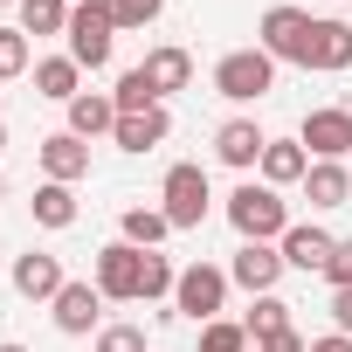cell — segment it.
<instances>
[{
  "mask_svg": "<svg viewBox=\"0 0 352 352\" xmlns=\"http://www.w3.org/2000/svg\"><path fill=\"white\" fill-rule=\"evenodd\" d=\"M228 221H235L242 242H283L290 208H283V194H276L270 180H242V187L228 194Z\"/></svg>",
  "mask_w": 352,
  "mask_h": 352,
  "instance_id": "6da1fadb",
  "label": "cell"
},
{
  "mask_svg": "<svg viewBox=\"0 0 352 352\" xmlns=\"http://www.w3.org/2000/svg\"><path fill=\"white\" fill-rule=\"evenodd\" d=\"M214 90H221L228 104L270 97V90H276V56H263V49H228V56L214 63Z\"/></svg>",
  "mask_w": 352,
  "mask_h": 352,
  "instance_id": "7a4b0ae2",
  "label": "cell"
},
{
  "mask_svg": "<svg viewBox=\"0 0 352 352\" xmlns=\"http://www.w3.org/2000/svg\"><path fill=\"white\" fill-rule=\"evenodd\" d=\"M111 42H118L111 0H83V8H69V63L76 69H104L111 63Z\"/></svg>",
  "mask_w": 352,
  "mask_h": 352,
  "instance_id": "3957f363",
  "label": "cell"
},
{
  "mask_svg": "<svg viewBox=\"0 0 352 352\" xmlns=\"http://www.w3.org/2000/svg\"><path fill=\"white\" fill-rule=\"evenodd\" d=\"M221 304H228V270H214V263L180 270V283H173V311H180V318L214 324V318H221Z\"/></svg>",
  "mask_w": 352,
  "mask_h": 352,
  "instance_id": "277c9868",
  "label": "cell"
},
{
  "mask_svg": "<svg viewBox=\"0 0 352 352\" xmlns=\"http://www.w3.org/2000/svg\"><path fill=\"white\" fill-rule=\"evenodd\" d=\"M159 201H166V221H173V228H201V221H208V201H214V194H208V173H201V166H173L166 187H159Z\"/></svg>",
  "mask_w": 352,
  "mask_h": 352,
  "instance_id": "5b68a950",
  "label": "cell"
},
{
  "mask_svg": "<svg viewBox=\"0 0 352 352\" xmlns=\"http://www.w3.org/2000/svg\"><path fill=\"white\" fill-rule=\"evenodd\" d=\"M297 69H352V28L345 21H304V42H297Z\"/></svg>",
  "mask_w": 352,
  "mask_h": 352,
  "instance_id": "8992f818",
  "label": "cell"
},
{
  "mask_svg": "<svg viewBox=\"0 0 352 352\" xmlns=\"http://www.w3.org/2000/svg\"><path fill=\"white\" fill-rule=\"evenodd\" d=\"M138 283H145V249H131V242L97 249V290H104V297L138 304Z\"/></svg>",
  "mask_w": 352,
  "mask_h": 352,
  "instance_id": "52a82bcc",
  "label": "cell"
},
{
  "mask_svg": "<svg viewBox=\"0 0 352 352\" xmlns=\"http://www.w3.org/2000/svg\"><path fill=\"white\" fill-rule=\"evenodd\" d=\"M297 145H304L311 159H345V152H352V111H345V104L311 111V118L297 124Z\"/></svg>",
  "mask_w": 352,
  "mask_h": 352,
  "instance_id": "ba28073f",
  "label": "cell"
},
{
  "mask_svg": "<svg viewBox=\"0 0 352 352\" xmlns=\"http://www.w3.org/2000/svg\"><path fill=\"white\" fill-rule=\"evenodd\" d=\"M283 270H290V263H283V249H276V242H242V249H235V263H228V283H242L249 297H270Z\"/></svg>",
  "mask_w": 352,
  "mask_h": 352,
  "instance_id": "9c48e42d",
  "label": "cell"
},
{
  "mask_svg": "<svg viewBox=\"0 0 352 352\" xmlns=\"http://www.w3.org/2000/svg\"><path fill=\"white\" fill-rule=\"evenodd\" d=\"M63 283H69V276H63V263H56L49 249L14 256V290H21L28 304H56V297H63Z\"/></svg>",
  "mask_w": 352,
  "mask_h": 352,
  "instance_id": "30bf717a",
  "label": "cell"
},
{
  "mask_svg": "<svg viewBox=\"0 0 352 352\" xmlns=\"http://www.w3.org/2000/svg\"><path fill=\"white\" fill-rule=\"evenodd\" d=\"M263 145H270V138H263V124H256V118H228V124L214 131V159H221V166H235V173L263 166Z\"/></svg>",
  "mask_w": 352,
  "mask_h": 352,
  "instance_id": "8fae6325",
  "label": "cell"
},
{
  "mask_svg": "<svg viewBox=\"0 0 352 352\" xmlns=\"http://www.w3.org/2000/svg\"><path fill=\"white\" fill-rule=\"evenodd\" d=\"M276 249H283V263H290V270H324V263H331V249H338V235H324L318 221H290Z\"/></svg>",
  "mask_w": 352,
  "mask_h": 352,
  "instance_id": "7c38bea8",
  "label": "cell"
},
{
  "mask_svg": "<svg viewBox=\"0 0 352 352\" xmlns=\"http://www.w3.org/2000/svg\"><path fill=\"white\" fill-rule=\"evenodd\" d=\"M49 311H56V331L83 338V331H97V311H104V290H97V283H63V297H56Z\"/></svg>",
  "mask_w": 352,
  "mask_h": 352,
  "instance_id": "4fadbf2b",
  "label": "cell"
},
{
  "mask_svg": "<svg viewBox=\"0 0 352 352\" xmlns=\"http://www.w3.org/2000/svg\"><path fill=\"white\" fill-rule=\"evenodd\" d=\"M304 21H311L304 8H270V14H263V28H256V35H263L256 49H263V56H276V63H297V42H304Z\"/></svg>",
  "mask_w": 352,
  "mask_h": 352,
  "instance_id": "5bb4252c",
  "label": "cell"
},
{
  "mask_svg": "<svg viewBox=\"0 0 352 352\" xmlns=\"http://www.w3.org/2000/svg\"><path fill=\"white\" fill-rule=\"evenodd\" d=\"M42 173H49V180H63V187H76L83 173H90V145H83L76 131H56V138H42Z\"/></svg>",
  "mask_w": 352,
  "mask_h": 352,
  "instance_id": "9a60e30c",
  "label": "cell"
},
{
  "mask_svg": "<svg viewBox=\"0 0 352 352\" xmlns=\"http://www.w3.org/2000/svg\"><path fill=\"white\" fill-rule=\"evenodd\" d=\"M166 131H173V118H166V104H152V111H124L111 138L124 152H152V145H166Z\"/></svg>",
  "mask_w": 352,
  "mask_h": 352,
  "instance_id": "2e32d148",
  "label": "cell"
},
{
  "mask_svg": "<svg viewBox=\"0 0 352 352\" xmlns=\"http://www.w3.org/2000/svg\"><path fill=\"white\" fill-rule=\"evenodd\" d=\"M304 173H311V152L297 138H270L263 145V180L270 187H304Z\"/></svg>",
  "mask_w": 352,
  "mask_h": 352,
  "instance_id": "e0dca14e",
  "label": "cell"
},
{
  "mask_svg": "<svg viewBox=\"0 0 352 352\" xmlns=\"http://www.w3.org/2000/svg\"><path fill=\"white\" fill-rule=\"evenodd\" d=\"M345 194H352V173H345L338 159H311V173H304V201H311V208H345Z\"/></svg>",
  "mask_w": 352,
  "mask_h": 352,
  "instance_id": "ac0fdd59",
  "label": "cell"
},
{
  "mask_svg": "<svg viewBox=\"0 0 352 352\" xmlns=\"http://www.w3.org/2000/svg\"><path fill=\"white\" fill-rule=\"evenodd\" d=\"M138 69L152 76V90H159V104H166L173 90H187V83H194V56H187V49H152V56H145Z\"/></svg>",
  "mask_w": 352,
  "mask_h": 352,
  "instance_id": "d6986e66",
  "label": "cell"
},
{
  "mask_svg": "<svg viewBox=\"0 0 352 352\" xmlns=\"http://www.w3.org/2000/svg\"><path fill=\"white\" fill-rule=\"evenodd\" d=\"M69 131L90 145V138H104V131H118V104L111 97H97V90H83V97H69Z\"/></svg>",
  "mask_w": 352,
  "mask_h": 352,
  "instance_id": "ffe728a7",
  "label": "cell"
},
{
  "mask_svg": "<svg viewBox=\"0 0 352 352\" xmlns=\"http://www.w3.org/2000/svg\"><path fill=\"white\" fill-rule=\"evenodd\" d=\"M76 83H83V69H76L69 56H42V63H35V97H49V104H69V97H83Z\"/></svg>",
  "mask_w": 352,
  "mask_h": 352,
  "instance_id": "44dd1931",
  "label": "cell"
},
{
  "mask_svg": "<svg viewBox=\"0 0 352 352\" xmlns=\"http://www.w3.org/2000/svg\"><path fill=\"white\" fill-rule=\"evenodd\" d=\"M28 208H35V221H42V228H76V194H69L63 180H42Z\"/></svg>",
  "mask_w": 352,
  "mask_h": 352,
  "instance_id": "7402d4cb",
  "label": "cell"
},
{
  "mask_svg": "<svg viewBox=\"0 0 352 352\" xmlns=\"http://www.w3.org/2000/svg\"><path fill=\"white\" fill-rule=\"evenodd\" d=\"M118 228H124V242H131V249H159V242L173 235L166 208H124V221H118Z\"/></svg>",
  "mask_w": 352,
  "mask_h": 352,
  "instance_id": "603a6c76",
  "label": "cell"
},
{
  "mask_svg": "<svg viewBox=\"0 0 352 352\" xmlns=\"http://www.w3.org/2000/svg\"><path fill=\"white\" fill-rule=\"evenodd\" d=\"M21 35H69V0H21Z\"/></svg>",
  "mask_w": 352,
  "mask_h": 352,
  "instance_id": "cb8c5ba5",
  "label": "cell"
},
{
  "mask_svg": "<svg viewBox=\"0 0 352 352\" xmlns=\"http://www.w3.org/2000/svg\"><path fill=\"white\" fill-rule=\"evenodd\" d=\"M111 104H118V118H124V111H152V104H159V90H152V76H145V69H124V76H118V90H111Z\"/></svg>",
  "mask_w": 352,
  "mask_h": 352,
  "instance_id": "d4e9b609",
  "label": "cell"
},
{
  "mask_svg": "<svg viewBox=\"0 0 352 352\" xmlns=\"http://www.w3.org/2000/svg\"><path fill=\"white\" fill-rule=\"evenodd\" d=\"M249 338H270V331H290V304L270 290V297H256V311H249V324H242Z\"/></svg>",
  "mask_w": 352,
  "mask_h": 352,
  "instance_id": "484cf974",
  "label": "cell"
},
{
  "mask_svg": "<svg viewBox=\"0 0 352 352\" xmlns=\"http://www.w3.org/2000/svg\"><path fill=\"white\" fill-rule=\"evenodd\" d=\"M21 69H35L28 35H21V28H0V83H8V76H21Z\"/></svg>",
  "mask_w": 352,
  "mask_h": 352,
  "instance_id": "4316f807",
  "label": "cell"
},
{
  "mask_svg": "<svg viewBox=\"0 0 352 352\" xmlns=\"http://www.w3.org/2000/svg\"><path fill=\"white\" fill-rule=\"evenodd\" d=\"M201 352H249V331L228 324V318H214V324H201Z\"/></svg>",
  "mask_w": 352,
  "mask_h": 352,
  "instance_id": "83f0119b",
  "label": "cell"
},
{
  "mask_svg": "<svg viewBox=\"0 0 352 352\" xmlns=\"http://www.w3.org/2000/svg\"><path fill=\"white\" fill-rule=\"evenodd\" d=\"M166 14V0H111V21L118 28H152Z\"/></svg>",
  "mask_w": 352,
  "mask_h": 352,
  "instance_id": "f1b7e54d",
  "label": "cell"
},
{
  "mask_svg": "<svg viewBox=\"0 0 352 352\" xmlns=\"http://www.w3.org/2000/svg\"><path fill=\"white\" fill-rule=\"evenodd\" d=\"M97 352H145V331L138 324H104L97 331Z\"/></svg>",
  "mask_w": 352,
  "mask_h": 352,
  "instance_id": "f546056e",
  "label": "cell"
},
{
  "mask_svg": "<svg viewBox=\"0 0 352 352\" xmlns=\"http://www.w3.org/2000/svg\"><path fill=\"white\" fill-rule=\"evenodd\" d=\"M324 283H331V290H352V235L331 249V263H324Z\"/></svg>",
  "mask_w": 352,
  "mask_h": 352,
  "instance_id": "4dcf8cb0",
  "label": "cell"
},
{
  "mask_svg": "<svg viewBox=\"0 0 352 352\" xmlns=\"http://www.w3.org/2000/svg\"><path fill=\"white\" fill-rule=\"evenodd\" d=\"M256 352H311V338L290 324V331H270V338H256Z\"/></svg>",
  "mask_w": 352,
  "mask_h": 352,
  "instance_id": "1f68e13d",
  "label": "cell"
},
{
  "mask_svg": "<svg viewBox=\"0 0 352 352\" xmlns=\"http://www.w3.org/2000/svg\"><path fill=\"white\" fill-rule=\"evenodd\" d=\"M331 318H338V331L352 338V290H331Z\"/></svg>",
  "mask_w": 352,
  "mask_h": 352,
  "instance_id": "d6a6232c",
  "label": "cell"
},
{
  "mask_svg": "<svg viewBox=\"0 0 352 352\" xmlns=\"http://www.w3.org/2000/svg\"><path fill=\"white\" fill-rule=\"evenodd\" d=\"M311 352H352V338H345V331H331V338H311Z\"/></svg>",
  "mask_w": 352,
  "mask_h": 352,
  "instance_id": "836d02e7",
  "label": "cell"
},
{
  "mask_svg": "<svg viewBox=\"0 0 352 352\" xmlns=\"http://www.w3.org/2000/svg\"><path fill=\"white\" fill-rule=\"evenodd\" d=\"M0 152H8V124H0Z\"/></svg>",
  "mask_w": 352,
  "mask_h": 352,
  "instance_id": "e575fe53",
  "label": "cell"
},
{
  "mask_svg": "<svg viewBox=\"0 0 352 352\" xmlns=\"http://www.w3.org/2000/svg\"><path fill=\"white\" fill-rule=\"evenodd\" d=\"M0 352H28V345H0Z\"/></svg>",
  "mask_w": 352,
  "mask_h": 352,
  "instance_id": "d590c367",
  "label": "cell"
},
{
  "mask_svg": "<svg viewBox=\"0 0 352 352\" xmlns=\"http://www.w3.org/2000/svg\"><path fill=\"white\" fill-rule=\"evenodd\" d=\"M69 8H83V0H69Z\"/></svg>",
  "mask_w": 352,
  "mask_h": 352,
  "instance_id": "8d00e7d4",
  "label": "cell"
},
{
  "mask_svg": "<svg viewBox=\"0 0 352 352\" xmlns=\"http://www.w3.org/2000/svg\"><path fill=\"white\" fill-rule=\"evenodd\" d=\"M0 194H8V180H0Z\"/></svg>",
  "mask_w": 352,
  "mask_h": 352,
  "instance_id": "74e56055",
  "label": "cell"
},
{
  "mask_svg": "<svg viewBox=\"0 0 352 352\" xmlns=\"http://www.w3.org/2000/svg\"><path fill=\"white\" fill-rule=\"evenodd\" d=\"M14 8H21V0H14Z\"/></svg>",
  "mask_w": 352,
  "mask_h": 352,
  "instance_id": "f35d334b",
  "label": "cell"
}]
</instances>
